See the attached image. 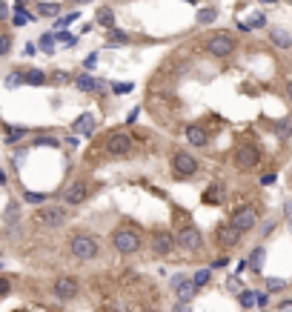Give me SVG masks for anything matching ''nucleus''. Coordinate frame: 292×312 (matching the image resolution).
Segmentation results:
<instances>
[{"mask_svg":"<svg viewBox=\"0 0 292 312\" xmlns=\"http://www.w3.org/2000/svg\"><path fill=\"white\" fill-rule=\"evenodd\" d=\"M172 172H175L178 178H192L195 172H198V158H195L192 152L178 149L172 155Z\"/></svg>","mask_w":292,"mask_h":312,"instance_id":"423d86ee","label":"nucleus"},{"mask_svg":"<svg viewBox=\"0 0 292 312\" xmlns=\"http://www.w3.org/2000/svg\"><path fill=\"white\" fill-rule=\"evenodd\" d=\"M72 20H78V12H72V15H66V18L57 20V26H66V23H72Z\"/></svg>","mask_w":292,"mask_h":312,"instance_id":"ea45409f","label":"nucleus"},{"mask_svg":"<svg viewBox=\"0 0 292 312\" xmlns=\"http://www.w3.org/2000/svg\"><path fill=\"white\" fill-rule=\"evenodd\" d=\"M69 252H72V258H78V261H95L100 255V243L92 235H72Z\"/></svg>","mask_w":292,"mask_h":312,"instance_id":"f257e3e1","label":"nucleus"},{"mask_svg":"<svg viewBox=\"0 0 292 312\" xmlns=\"http://www.w3.org/2000/svg\"><path fill=\"white\" fill-rule=\"evenodd\" d=\"M138 115H141V109L135 106V109H132V112H129V123H132V120H138Z\"/></svg>","mask_w":292,"mask_h":312,"instance_id":"49530a36","label":"nucleus"},{"mask_svg":"<svg viewBox=\"0 0 292 312\" xmlns=\"http://www.w3.org/2000/svg\"><path fill=\"white\" fill-rule=\"evenodd\" d=\"M52 40H54L52 35H43L40 40H37V43H40V49H43V52H52Z\"/></svg>","mask_w":292,"mask_h":312,"instance_id":"4c0bfd02","label":"nucleus"},{"mask_svg":"<svg viewBox=\"0 0 292 312\" xmlns=\"http://www.w3.org/2000/svg\"><path fill=\"white\" fill-rule=\"evenodd\" d=\"M132 89H135L132 83H112V92H115V95H129Z\"/></svg>","mask_w":292,"mask_h":312,"instance_id":"f704fd0d","label":"nucleus"},{"mask_svg":"<svg viewBox=\"0 0 292 312\" xmlns=\"http://www.w3.org/2000/svg\"><path fill=\"white\" fill-rule=\"evenodd\" d=\"M175 246H178V235H172V232H166V229L152 232V252H155V255H169Z\"/></svg>","mask_w":292,"mask_h":312,"instance_id":"1a4fd4ad","label":"nucleus"},{"mask_svg":"<svg viewBox=\"0 0 292 312\" xmlns=\"http://www.w3.org/2000/svg\"><path fill=\"white\" fill-rule=\"evenodd\" d=\"M195 284L198 286H204V284H209V281H212V269L209 267H204V269H198V272H195V278H192Z\"/></svg>","mask_w":292,"mask_h":312,"instance_id":"cd10ccee","label":"nucleus"},{"mask_svg":"<svg viewBox=\"0 0 292 312\" xmlns=\"http://www.w3.org/2000/svg\"><path fill=\"white\" fill-rule=\"evenodd\" d=\"M78 292H80V284L72 275H61L54 281V295L61 301H72V298H78Z\"/></svg>","mask_w":292,"mask_h":312,"instance_id":"ddd939ff","label":"nucleus"},{"mask_svg":"<svg viewBox=\"0 0 292 312\" xmlns=\"http://www.w3.org/2000/svg\"><path fill=\"white\" fill-rule=\"evenodd\" d=\"M100 312H129V309H126L124 301H118V298H106V301L100 303Z\"/></svg>","mask_w":292,"mask_h":312,"instance_id":"393cba45","label":"nucleus"},{"mask_svg":"<svg viewBox=\"0 0 292 312\" xmlns=\"http://www.w3.org/2000/svg\"><path fill=\"white\" fill-rule=\"evenodd\" d=\"M258 163H261V152H258L255 146H241V149L235 152V166H238L241 172L258 169Z\"/></svg>","mask_w":292,"mask_h":312,"instance_id":"9d476101","label":"nucleus"},{"mask_svg":"<svg viewBox=\"0 0 292 312\" xmlns=\"http://www.w3.org/2000/svg\"><path fill=\"white\" fill-rule=\"evenodd\" d=\"M269 37H272V43L278 46V49H289V46H292V35L286 32V29H272Z\"/></svg>","mask_w":292,"mask_h":312,"instance_id":"6ab92c4d","label":"nucleus"},{"mask_svg":"<svg viewBox=\"0 0 292 312\" xmlns=\"http://www.w3.org/2000/svg\"><path fill=\"white\" fill-rule=\"evenodd\" d=\"M275 135L281 138V141H286V138H292V117H281V120H275L272 123Z\"/></svg>","mask_w":292,"mask_h":312,"instance_id":"aec40b11","label":"nucleus"},{"mask_svg":"<svg viewBox=\"0 0 292 312\" xmlns=\"http://www.w3.org/2000/svg\"><path fill=\"white\" fill-rule=\"evenodd\" d=\"M186 141L192 143V146H198V149H204L206 143H209V132H206L204 126L189 123V126H186Z\"/></svg>","mask_w":292,"mask_h":312,"instance_id":"2eb2a0df","label":"nucleus"},{"mask_svg":"<svg viewBox=\"0 0 292 312\" xmlns=\"http://www.w3.org/2000/svg\"><path fill=\"white\" fill-rule=\"evenodd\" d=\"M229 223L232 226H238L241 232H249L258 223V212L252 209V206H238V209L229 215Z\"/></svg>","mask_w":292,"mask_h":312,"instance_id":"f8f14e48","label":"nucleus"},{"mask_svg":"<svg viewBox=\"0 0 292 312\" xmlns=\"http://www.w3.org/2000/svg\"><path fill=\"white\" fill-rule=\"evenodd\" d=\"M37 12H40L43 18H54V15L61 12V6H57V3H40V6H37Z\"/></svg>","mask_w":292,"mask_h":312,"instance_id":"c756f323","label":"nucleus"},{"mask_svg":"<svg viewBox=\"0 0 292 312\" xmlns=\"http://www.w3.org/2000/svg\"><path fill=\"white\" fill-rule=\"evenodd\" d=\"M283 215H286V218H292V201H286V206H283Z\"/></svg>","mask_w":292,"mask_h":312,"instance_id":"de8ad7c7","label":"nucleus"},{"mask_svg":"<svg viewBox=\"0 0 292 312\" xmlns=\"http://www.w3.org/2000/svg\"><path fill=\"white\" fill-rule=\"evenodd\" d=\"M86 198H89V183L83 178L72 180L69 186L63 189V204H69V206H80Z\"/></svg>","mask_w":292,"mask_h":312,"instance_id":"6e6552de","label":"nucleus"},{"mask_svg":"<svg viewBox=\"0 0 292 312\" xmlns=\"http://www.w3.org/2000/svg\"><path fill=\"white\" fill-rule=\"evenodd\" d=\"M3 218H6V223H9V229H15V226H18V218H20V206L15 204V201H9V204H6Z\"/></svg>","mask_w":292,"mask_h":312,"instance_id":"4be33fe9","label":"nucleus"},{"mask_svg":"<svg viewBox=\"0 0 292 312\" xmlns=\"http://www.w3.org/2000/svg\"><path fill=\"white\" fill-rule=\"evenodd\" d=\"M12 52V35H3L0 37V54H9Z\"/></svg>","mask_w":292,"mask_h":312,"instance_id":"e433bc0d","label":"nucleus"},{"mask_svg":"<svg viewBox=\"0 0 292 312\" xmlns=\"http://www.w3.org/2000/svg\"><path fill=\"white\" fill-rule=\"evenodd\" d=\"M69 212L63 209V206H40L35 212V223L37 226H46V229H61L63 223H66Z\"/></svg>","mask_w":292,"mask_h":312,"instance_id":"20e7f679","label":"nucleus"},{"mask_svg":"<svg viewBox=\"0 0 292 312\" xmlns=\"http://www.w3.org/2000/svg\"><path fill=\"white\" fill-rule=\"evenodd\" d=\"M37 146H57V138H40Z\"/></svg>","mask_w":292,"mask_h":312,"instance_id":"a19ab883","label":"nucleus"},{"mask_svg":"<svg viewBox=\"0 0 292 312\" xmlns=\"http://www.w3.org/2000/svg\"><path fill=\"white\" fill-rule=\"evenodd\" d=\"M72 129H75L78 135H83V138H92V132L97 129L95 115H92V112H83V115H80L78 120H75V123H72Z\"/></svg>","mask_w":292,"mask_h":312,"instance_id":"4468645a","label":"nucleus"},{"mask_svg":"<svg viewBox=\"0 0 292 312\" xmlns=\"http://www.w3.org/2000/svg\"><path fill=\"white\" fill-rule=\"evenodd\" d=\"M235 37L229 35V32H215L209 40H206V52L212 54V57H229L232 52H235Z\"/></svg>","mask_w":292,"mask_h":312,"instance_id":"39448f33","label":"nucleus"},{"mask_svg":"<svg viewBox=\"0 0 292 312\" xmlns=\"http://www.w3.org/2000/svg\"><path fill=\"white\" fill-rule=\"evenodd\" d=\"M283 286H286V281H281V278H266V289H269V292H278Z\"/></svg>","mask_w":292,"mask_h":312,"instance_id":"72a5a7b5","label":"nucleus"},{"mask_svg":"<svg viewBox=\"0 0 292 312\" xmlns=\"http://www.w3.org/2000/svg\"><path fill=\"white\" fill-rule=\"evenodd\" d=\"M97 23L106 29H115V12L109 9V6H103V9H97Z\"/></svg>","mask_w":292,"mask_h":312,"instance_id":"5701e85b","label":"nucleus"},{"mask_svg":"<svg viewBox=\"0 0 292 312\" xmlns=\"http://www.w3.org/2000/svg\"><path fill=\"white\" fill-rule=\"evenodd\" d=\"M26 83H32V86H40V83H46V75L40 69H29L26 72Z\"/></svg>","mask_w":292,"mask_h":312,"instance_id":"c85d7f7f","label":"nucleus"},{"mask_svg":"<svg viewBox=\"0 0 292 312\" xmlns=\"http://www.w3.org/2000/svg\"><path fill=\"white\" fill-rule=\"evenodd\" d=\"M278 309H281V312H292V301H281V303H278Z\"/></svg>","mask_w":292,"mask_h":312,"instance_id":"a18cd8bd","label":"nucleus"},{"mask_svg":"<svg viewBox=\"0 0 292 312\" xmlns=\"http://www.w3.org/2000/svg\"><path fill=\"white\" fill-rule=\"evenodd\" d=\"M18 3H26V0H18Z\"/></svg>","mask_w":292,"mask_h":312,"instance_id":"603ef678","label":"nucleus"},{"mask_svg":"<svg viewBox=\"0 0 292 312\" xmlns=\"http://www.w3.org/2000/svg\"><path fill=\"white\" fill-rule=\"evenodd\" d=\"M109 46H126L129 43V35L126 32H121V29H109Z\"/></svg>","mask_w":292,"mask_h":312,"instance_id":"a878e982","label":"nucleus"},{"mask_svg":"<svg viewBox=\"0 0 292 312\" xmlns=\"http://www.w3.org/2000/svg\"><path fill=\"white\" fill-rule=\"evenodd\" d=\"M135 149V141L132 135L124 132V129H115V132H109L106 138V152L112 155V158H129Z\"/></svg>","mask_w":292,"mask_h":312,"instance_id":"7ed1b4c3","label":"nucleus"},{"mask_svg":"<svg viewBox=\"0 0 292 312\" xmlns=\"http://www.w3.org/2000/svg\"><path fill=\"white\" fill-rule=\"evenodd\" d=\"M264 258H266V249L264 246H255V249H252V255H249V269H252V272H261V267H264Z\"/></svg>","mask_w":292,"mask_h":312,"instance_id":"412c9836","label":"nucleus"},{"mask_svg":"<svg viewBox=\"0 0 292 312\" xmlns=\"http://www.w3.org/2000/svg\"><path fill=\"white\" fill-rule=\"evenodd\" d=\"M26 135H29V129H26V126L6 123V138H3V141H6V146H15V143H18V141H23Z\"/></svg>","mask_w":292,"mask_h":312,"instance_id":"dca6fc26","label":"nucleus"},{"mask_svg":"<svg viewBox=\"0 0 292 312\" xmlns=\"http://www.w3.org/2000/svg\"><path fill=\"white\" fill-rule=\"evenodd\" d=\"M275 180H278V175H264V178H261V183H264V186H272Z\"/></svg>","mask_w":292,"mask_h":312,"instance_id":"37998d69","label":"nucleus"},{"mask_svg":"<svg viewBox=\"0 0 292 312\" xmlns=\"http://www.w3.org/2000/svg\"><path fill=\"white\" fill-rule=\"evenodd\" d=\"M204 204H209V206H218V204H223V186L221 183H212V186L204 192Z\"/></svg>","mask_w":292,"mask_h":312,"instance_id":"a211bd4d","label":"nucleus"},{"mask_svg":"<svg viewBox=\"0 0 292 312\" xmlns=\"http://www.w3.org/2000/svg\"><path fill=\"white\" fill-rule=\"evenodd\" d=\"M286 98H289V100H292V81H289V83H286Z\"/></svg>","mask_w":292,"mask_h":312,"instance_id":"09e8293b","label":"nucleus"},{"mask_svg":"<svg viewBox=\"0 0 292 312\" xmlns=\"http://www.w3.org/2000/svg\"><path fill=\"white\" fill-rule=\"evenodd\" d=\"M247 26H252V29H264V26H266V18H264V15H252Z\"/></svg>","mask_w":292,"mask_h":312,"instance_id":"c9c22d12","label":"nucleus"},{"mask_svg":"<svg viewBox=\"0 0 292 312\" xmlns=\"http://www.w3.org/2000/svg\"><path fill=\"white\" fill-rule=\"evenodd\" d=\"M226 286H229L232 292H244V286H241V281H238V278H229V281H226Z\"/></svg>","mask_w":292,"mask_h":312,"instance_id":"58836bf2","label":"nucleus"},{"mask_svg":"<svg viewBox=\"0 0 292 312\" xmlns=\"http://www.w3.org/2000/svg\"><path fill=\"white\" fill-rule=\"evenodd\" d=\"M241 235H244V232L226 221V223H221V226L215 229V241H218V246H221V249H232V246L241 241Z\"/></svg>","mask_w":292,"mask_h":312,"instance_id":"9b49d317","label":"nucleus"},{"mask_svg":"<svg viewBox=\"0 0 292 312\" xmlns=\"http://www.w3.org/2000/svg\"><path fill=\"white\" fill-rule=\"evenodd\" d=\"M178 246L186 252H201L204 249V235H201V229L198 226H181L178 229Z\"/></svg>","mask_w":292,"mask_h":312,"instance_id":"0eeeda50","label":"nucleus"},{"mask_svg":"<svg viewBox=\"0 0 292 312\" xmlns=\"http://www.w3.org/2000/svg\"><path fill=\"white\" fill-rule=\"evenodd\" d=\"M269 303V295L266 292H258V306H266Z\"/></svg>","mask_w":292,"mask_h":312,"instance_id":"c03bdc74","label":"nucleus"},{"mask_svg":"<svg viewBox=\"0 0 292 312\" xmlns=\"http://www.w3.org/2000/svg\"><path fill=\"white\" fill-rule=\"evenodd\" d=\"M189 3H192V0H189Z\"/></svg>","mask_w":292,"mask_h":312,"instance_id":"864d4df0","label":"nucleus"},{"mask_svg":"<svg viewBox=\"0 0 292 312\" xmlns=\"http://www.w3.org/2000/svg\"><path fill=\"white\" fill-rule=\"evenodd\" d=\"M178 289V298H181V303H186V301H192L195 298V292H198V284H195V281H181V284L175 286Z\"/></svg>","mask_w":292,"mask_h":312,"instance_id":"f3484780","label":"nucleus"},{"mask_svg":"<svg viewBox=\"0 0 292 312\" xmlns=\"http://www.w3.org/2000/svg\"><path fill=\"white\" fill-rule=\"evenodd\" d=\"M289 229H292V218H289Z\"/></svg>","mask_w":292,"mask_h":312,"instance_id":"3c124183","label":"nucleus"},{"mask_svg":"<svg viewBox=\"0 0 292 312\" xmlns=\"http://www.w3.org/2000/svg\"><path fill=\"white\" fill-rule=\"evenodd\" d=\"M23 201L26 204H46V195L43 192H23Z\"/></svg>","mask_w":292,"mask_h":312,"instance_id":"473e14b6","label":"nucleus"},{"mask_svg":"<svg viewBox=\"0 0 292 312\" xmlns=\"http://www.w3.org/2000/svg\"><path fill=\"white\" fill-rule=\"evenodd\" d=\"M112 246H115L121 255H132V252L141 249V232L126 223V226L112 232Z\"/></svg>","mask_w":292,"mask_h":312,"instance_id":"f03ea898","label":"nucleus"},{"mask_svg":"<svg viewBox=\"0 0 292 312\" xmlns=\"http://www.w3.org/2000/svg\"><path fill=\"white\" fill-rule=\"evenodd\" d=\"M95 63H97V54L92 52V54H89V57H86V60H83V66H86V69H92V66H95Z\"/></svg>","mask_w":292,"mask_h":312,"instance_id":"79ce46f5","label":"nucleus"},{"mask_svg":"<svg viewBox=\"0 0 292 312\" xmlns=\"http://www.w3.org/2000/svg\"><path fill=\"white\" fill-rule=\"evenodd\" d=\"M261 3H278V0H261Z\"/></svg>","mask_w":292,"mask_h":312,"instance_id":"8fccbe9b","label":"nucleus"},{"mask_svg":"<svg viewBox=\"0 0 292 312\" xmlns=\"http://www.w3.org/2000/svg\"><path fill=\"white\" fill-rule=\"evenodd\" d=\"M238 303L244 306V309H252L258 303V292H252V289H244V292H238Z\"/></svg>","mask_w":292,"mask_h":312,"instance_id":"b1692460","label":"nucleus"},{"mask_svg":"<svg viewBox=\"0 0 292 312\" xmlns=\"http://www.w3.org/2000/svg\"><path fill=\"white\" fill-rule=\"evenodd\" d=\"M12 23H15V26H26V23H32V15H29V12H23V9H15Z\"/></svg>","mask_w":292,"mask_h":312,"instance_id":"7c9ffc66","label":"nucleus"},{"mask_svg":"<svg viewBox=\"0 0 292 312\" xmlns=\"http://www.w3.org/2000/svg\"><path fill=\"white\" fill-rule=\"evenodd\" d=\"M97 86H100V83H97L95 78H89V75H80L78 78V89L80 92H95Z\"/></svg>","mask_w":292,"mask_h":312,"instance_id":"bb28decb","label":"nucleus"},{"mask_svg":"<svg viewBox=\"0 0 292 312\" xmlns=\"http://www.w3.org/2000/svg\"><path fill=\"white\" fill-rule=\"evenodd\" d=\"M215 18H218V12H215V9H201V12H198V23H204V26H206V23H212Z\"/></svg>","mask_w":292,"mask_h":312,"instance_id":"2f4dec72","label":"nucleus"}]
</instances>
